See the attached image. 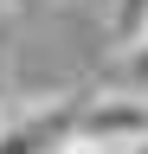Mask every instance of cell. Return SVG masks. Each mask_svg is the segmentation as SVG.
<instances>
[{
	"instance_id": "cell-2",
	"label": "cell",
	"mask_w": 148,
	"mask_h": 154,
	"mask_svg": "<svg viewBox=\"0 0 148 154\" xmlns=\"http://www.w3.org/2000/svg\"><path fill=\"white\" fill-rule=\"evenodd\" d=\"M103 7H109V45H116V51H135L142 45V38H148V0H103Z\"/></svg>"
},
{
	"instance_id": "cell-1",
	"label": "cell",
	"mask_w": 148,
	"mask_h": 154,
	"mask_svg": "<svg viewBox=\"0 0 148 154\" xmlns=\"http://www.w3.org/2000/svg\"><path fill=\"white\" fill-rule=\"evenodd\" d=\"M71 128H77V141H90V148H135V141H148V96L109 90L97 103H84V116Z\"/></svg>"
}]
</instances>
